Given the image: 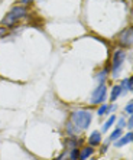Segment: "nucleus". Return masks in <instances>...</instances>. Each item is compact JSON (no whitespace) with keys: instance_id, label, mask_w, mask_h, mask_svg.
<instances>
[{"instance_id":"obj_2","label":"nucleus","mask_w":133,"mask_h":160,"mask_svg":"<svg viewBox=\"0 0 133 160\" xmlns=\"http://www.w3.org/2000/svg\"><path fill=\"white\" fill-rule=\"evenodd\" d=\"M125 58H126V53L122 49H117L114 52V55H113L111 69H113V75H114V77H117V72H119V69H120V67L123 65V62H125Z\"/></svg>"},{"instance_id":"obj_20","label":"nucleus","mask_w":133,"mask_h":160,"mask_svg":"<svg viewBox=\"0 0 133 160\" xmlns=\"http://www.w3.org/2000/svg\"><path fill=\"white\" fill-rule=\"evenodd\" d=\"M126 127H129V128L133 127V116H130V118H129V121H127V126Z\"/></svg>"},{"instance_id":"obj_5","label":"nucleus","mask_w":133,"mask_h":160,"mask_svg":"<svg viewBox=\"0 0 133 160\" xmlns=\"http://www.w3.org/2000/svg\"><path fill=\"white\" fill-rule=\"evenodd\" d=\"M133 32H132V28H127V29H125L120 33V43L123 45V46H130L132 45V42H133Z\"/></svg>"},{"instance_id":"obj_17","label":"nucleus","mask_w":133,"mask_h":160,"mask_svg":"<svg viewBox=\"0 0 133 160\" xmlns=\"http://www.w3.org/2000/svg\"><path fill=\"white\" fill-rule=\"evenodd\" d=\"M6 33H8V29H6L4 26H0V39L6 36Z\"/></svg>"},{"instance_id":"obj_11","label":"nucleus","mask_w":133,"mask_h":160,"mask_svg":"<svg viewBox=\"0 0 133 160\" xmlns=\"http://www.w3.org/2000/svg\"><path fill=\"white\" fill-rule=\"evenodd\" d=\"M65 146H66V149H77V140H75L74 137H70V138H66L65 140Z\"/></svg>"},{"instance_id":"obj_14","label":"nucleus","mask_w":133,"mask_h":160,"mask_svg":"<svg viewBox=\"0 0 133 160\" xmlns=\"http://www.w3.org/2000/svg\"><path fill=\"white\" fill-rule=\"evenodd\" d=\"M78 156H80V150L78 149H72L70 154V160H78Z\"/></svg>"},{"instance_id":"obj_21","label":"nucleus","mask_w":133,"mask_h":160,"mask_svg":"<svg viewBox=\"0 0 133 160\" xmlns=\"http://www.w3.org/2000/svg\"><path fill=\"white\" fill-rule=\"evenodd\" d=\"M30 2H33V0H22V3H30Z\"/></svg>"},{"instance_id":"obj_1","label":"nucleus","mask_w":133,"mask_h":160,"mask_svg":"<svg viewBox=\"0 0 133 160\" xmlns=\"http://www.w3.org/2000/svg\"><path fill=\"white\" fill-rule=\"evenodd\" d=\"M91 112L84 111V110H78L71 114V123L77 127V130H85L91 123Z\"/></svg>"},{"instance_id":"obj_7","label":"nucleus","mask_w":133,"mask_h":160,"mask_svg":"<svg viewBox=\"0 0 133 160\" xmlns=\"http://www.w3.org/2000/svg\"><path fill=\"white\" fill-rule=\"evenodd\" d=\"M132 138H133V134L132 133L125 134V136H122L119 140H116V147H122V146L127 144V143L132 142Z\"/></svg>"},{"instance_id":"obj_15","label":"nucleus","mask_w":133,"mask_h":160,"mask_svg":"<svg viewBox=\"0 0 133 160\" xmlns=\"http://www.w3.org/2000/svg\"><path fill=\"white\" fill-rule=\"evenodd\" d=\"M107 108H109V105H107V104H103L101 107L98 108V111H97V114H98V116H104V114L107 112Z\"/></svg>"},{"instance_id":"obj_19","label":"nucleus","mask_w":133,"mask_h":160,"mask_svg":"<svg viewBox=\"0 0 133 160\" xmlns=\"http://www.w3.org/2000/svg\"><path fill=\"white\" fill-rule=\"evenodd\" d=\"M125 126H126L125 118H120V120H119V123H117V128H123Z\"/></svg>"},{"instance_id":"obj_16","label":"nucleus","mask_w":133,"mask_h":160,"mask_svg":"<svg viewBox=\"0 0 133 160\" xmlns=\"http://www.w3.org/2000/svg\"><path fill=\"white\" fill-rule=\"evenodd\" d=\"M126 112H127V114H130V116L133 114V102H129V104L126 105Z\"/></svg>"},{"instance_id":"obj_9","label":"nucleus","mask_w":133,"mask_h":160,"mask_svg":"<svg viewBox=\"0 0 133 160\" xmlns=\"http://www.w3.org/2000/svg\"><path fill=\"white\" fill-rule=\"evenodd\" d=\"M120 88H122V91H132V88H133V79L132 78L123 79V82L120 84Z\"/></svg>"},{"instance_id":"obj_4","label":"nucleus","mask_w":133,"mask_h":160,"mask_svg":"<svg viewBox=\"0 0 133 160\" xmlns=\"http://www.w3.org/2000/svg\"><path fill=\"white\" fill-rule=\"evenodd\" d=\"M26 13H28V9H26L25 6H16V8H13L12 10L8 12V15L10 16L13 20H16V22H18L19 19L25 18Z\"/></svg>"},{"instance_id":"obj_8","label":"nucleus","mask_w":133,"mask_h":160,"mask_svg":"<svg viewBox=\"0 0 133 160\" xmlns=\"http://www.w3.org/2000/svg\"><path fill=\"white\" fill-rule=\"evenodd\" d=\"M93 153H94V149H93L91 146H88V147H84V149L80 150V156H78V160H87L93 154Z\"/></svg>"},{"instance_id":"obj_6","label":"nucleus","mask_w":133,"mask_h":160,"mask_svg":"<svg viewBox=\"0 0 133 160\" xmlns=\"http://www.w3.org/2000/svg\"><path fill=\"white\" fill-rule=\"evenodd\" d=\"M88 143H90V146H97V144H100L101 143V133L100 131H93L91 133V136L88 137Z\"/></svg>"},{"instance_id":"obj_3","label":"nucleus","mask_w":133,"mask_h":160,"mask_svg":"<svg viewBox=\"0 0 133 160\" xmlns=\"http://www.w3.org/2000/svg\"><path fill=\"white\" fill-rule=\"evenodd\" d=\"M106 94H107V88L104 84H100L96 89H94V92L91 95V104H101L104 100H106Z\"/></svg>"},{"instance_id":"obj_12","label":"nucleus","mask_w":133,"mask_h":160,"mask_svg":"<svg viewBox=\"0 0 133 160\" xmlns=\"http://www.w3.org/2000/svg\"><path fill=\"white\" fill-rule=\"evenodd\" d=\"M122 128H116L113 133H111V136H110V142H116V140H119V138L122 137Z\"/></svg>"},{"instance_id":"obj_18","label":"nucleus","mask_w":133,"mask_h":160,"mask_svg":"<svg viewBox=\"0 0 133 160\" xmlns=\"http://www.w3.org/2000/svg\"><path fill=\"white\" fill-rule=\"evenodd\" d=\"M106 74H107V71H103V72H101V74L98 75V77H97V78H98V81L101 82V84H103V82H104V78H106Z\"/></svg>"},{"instance_id":"obj_10","label":"nucleus","mask_w":133,"mask_h":160,"mask_svg":"<svg viewBox=\"0 0 133 160\" xmlns=\"http://www.w3.org/2000/svg\"><path fill=\"white\" fill-rule=\"evenodd\" d=\"M120 92H122V88H120V85H114V87H113V91H111L110 100L111 101H116L119 98V95H120Z\"/></svg>"},{"instance_id":"obj_13","label":"nucleus","mask_w":133,"mask_h":160,"mask_svg":"<svg viewBox=\"0 0 133 160\" xmlns=\"http://www.w3.org/2000/svg\"><path fill=\"white\" fill-rule=\"evenodd\" d=\"M114 121H116V117H114V116H111L110 118H109L107 121L104 123V126H103V131H107V130H109V127L113 126V123H114Z\"/></svg>"}]
</instances>
